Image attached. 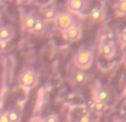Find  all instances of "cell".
<instances>
[{
  "instance_id": "13",
  "label": "cell",
  "mask_w": 126,
  "mask_h": 122,
  "mask_svg": "<svg viewBox=\"0 0 126 122\" xmlns=\"http://www.w3.org/2000/svg\"><path fill=\"white\" fill-rule=\"evenodd\" d=\"M46 31V21L43 20V19H38L36 24L33 26V28L30 30L31 33L33 35H41Z\"/></svg>"
},
{
  "instance_id": "18",
  "label": "cell",
  "mask_w": 126,
  "mask_h": 122,
  "mask_svg": "<svg viewBox=\"0 0 126 122\" xmlns=\"http://www.w3.org/2000/svg\"><path fill=\"white\" fill-rule=\"evenodd\" d=\"M118 38H119V41H121L123 45H126V28L123 29V30L119 32Z\"/></svg>"
},
{
  "instance_id": "25",
  "label": "cell",
  "mask_w": 126,
  "mask_h": 122,
  "mask_svg": "<svg viewBox=\"0 0 126 122\" xmlns=\"http://www.w3.org/2000/svg\"><path fill=\"white\" fill-rule=\"evenodd\" d=\"M124 93L126 94V87H125V89H124Z\"/></svg>"
},
{
  "instance_id": "29",
  "label": "cell",
  "mask_w": 126,
  "mask_h": 122,
  "mask_svg": "<svg viewBox=\"0 0 126 122\" xmlns=\"http://www.w3.org/2000/svg\"><path fill=\"white\" fill-rule=\"evenodd\" d=\"M125 67H126V61H125Z\"/></svg>"
},
{
  "instance_id": "28",
  "label": "cell",
  "mask_w": 126,
  "mask_h": 122,
  "mask_svg": "<svg viewBox=\"0 0 126 122\" xmlns=\"http://www.w3.org/2000/svg\"><path fill=\"white\" fill-rule=\"evenodd\" d=\"M1 52H2V51H1V49H0V53H1Z\"/></svg>"
},
{
  "instance_id": "26",
  "label": "cell",
  "mask_w": 126,
  "mask_h": 122,
  "mask_svg": "<svg viewBox=\"0 0 126 122\" xmlns=\"http://www.w3.org/2000/svg\"><path fill=\"white\" fill-rule=\"evenodd\" d=\"M116 122H125V121H116Z\"/></svg>"
},
{
  "instance_id": "15",
  "label": "cell",
  "mask_w": 126,
  "mask_h": 122,
  "mask_svg": "<svg viewBox=\"0 0 126 122\" xmlns=\"http://www.w3.org/2000/svg\"><path fill=\"white\" fill-rule=\"evenodd\" d=\"M8 118H9V122H20L21 121V112L16 109L8 110Z\"/></svg>"
},
{
  "instance_id": "20",
  "label": "cell",
  "mask_w": 126,
  "mask_h": 122,
  "mask_svg": "<svg viewBox=\"0 0 126 122\" xmlns=\"http://www.w3.org/2000/svg\"><path fill=\"white\" fill-rule=\"evenodd\" d=\"M8 46H9V41L0 39V49H1V51H6L8 49Z\"/></svg>"
},
{
  "instance_id": "17",
  "label": "cell",
  "mask_w": 126,
  "mask_h": 122,
  "mask_svg": "<svg viewBox=\"0 0 126 122\" xmlns=\"http://www.w3.org/2000/svg\"><path fill=\"white\" fill-rule=\"evenodd\" d=\"M44 121L45 122H59V117L57 114H55V113H50V114H48L44 119Z\"/></svg>"
},
{
  "instance_id": "3",
  "label": "cell",
  "mask_w": 126,
  "mask_h": 122,
  "mask_svg": "<svg viewBox=\"0 0 126 122\" xmlns=\"http://www.w3.org/2000/svg\"><path fill=\"white\" fill-rule=\"evenodd\" d=\"M36 82H37V78L35 72L31 70H25L19 77L20 87L24 89H31L35 87Z\"/></svg>"
},
{
  "instance_id": "11",
  "label": "cell",
  "mask_w": 126,
  "mask_h": 122,
  "mask_svg": "<svg viewBox=\"0 0 126 122\" xmlns=\"http://www.w3.org/2000/svg\"><path fill=\"white\" fill-rule=\"evenodd\" d=\"M58 13L57 12V9L55 7H50V8H47L45 11L43 12V20H45L46 22L47 21H55V19L57 18Z\"/></svg>"
},
{
  "instance_id": "1",
  "label": "cell",
  "mask_w": 126,
  "mask_h": 122,
  "mask_svg": "<svg viewBox=\"0 0 126 122\" xmlns=\"http://www.w3.org/2000/svg\"><path fill=\"white\" fill-rule=\"evenodd\" d=\"M74 64L79 69H88L94 61V51L91 49H81L74 56Z\"/></svg>"
},
{
  "instance_id": "22",
  "label": "cell",
  "mask_w": 126,
  "mask_h": 122,
  "mask_svg": "<svg viewBox=\"0 0 126 122\" xmlns=\"http://www.w3.org/2000/svg\"><path fill=\"white\" fill-rule=\"evenodd\" d=\"M29 122H45V121H44V119H41L40 117H38V115H35V117L31 118Z\"/></svg>"
},
{
  "instance_id": "16",
  "label": "cell",
  "mask_w": 126,
  "mask_h": 122,
  "mask_svg": "<svg viewBox=\"0 0 126 122\" xmlns=\"http://www.w3.org/2000/svg\"><path fill=\"white\" fill-rule=\"evenodd\" d=\"M117 16H126V0H118L116 3Z\"/></svg>"
},
{
  "instance_id": "14",
  "label": "cell",
  "mask_w": 126,
  "mask_h": 122,
  "mask_svg": "<svg viewBox=\"0 0 126 122\" xmlns=\"http://www.w3.org/2000/svg\"><path fill=\"white\" fill-rule=\"evenodd\" d=\"M106 102H103V101H99V100H95L93 102V104H92V108H93V110L95 111L96 113H103L105 110H106Z\"/></svg>"
},
{
  "instance_id": "7",
  "label": "cell",
  "mask_w": 126,
  "mask_h": 122,
  "mask_svg": "<svg viewBox=\"0 0 126 122\" xmlns=\"http://www.w3.org/2000/svg\"><path fill=\"white\" fill-rule=\"evenodd\" d=\"M71 80L76 85H85L88 80V74L84 70H75L73 71Z\"/></svg>"
},
{
  "instance_id": "10",
  "label": "cell",
  "mask_w": 126,
  "mask_h": 122,
  "mask_svg": "<svg viewBox=\"0 0 126 122\" xmlns=\"http://www.w3.org/2000/svg\"><path fill=\"white\" fill-rule=\"evenodd\" d=\"M94 98L95 100H99L103 101V102H107L110 98V91L105 88H97L94 92Z\"/></svg>"
},
{
  "instance_id": "30",
  "label": "cell",
  "mask_w": 126,
  "mask_h": 122,
  "mask_svg": "<svg viewBox=\"0 0 126 122\" xmlns=\"http://www.w3.org/2000/svg\"><path fill=\"white\" fill-rule=\"evenodd\" d=\"M33 1H35V0H33Z\"/></svg>"
},
{
  "instance_id": "2",
  "label": "cell",
  "mask_w": 126,
  "mask_h": 122,
  "mask_svg": "<svg viewBox=\"0 0 126 122\" xmlns=\"http://www.w3.org/2000/svg\"><path fill=\"white\" fill-rule=\"evenodd\" d=\"M56 27L59 29L60 31H65L69 29L70 27L75 26V18L74 16L69 12H59L57 18L55 19Z\"/></svg>"
},
{
  "instance_id": "9",
  "label": "cell",
  "mask_w": 126,
  "mask_h": 122,
  "mask_svg": "<svg viewBox=\"0 0 126 122\" xmlns=\"http://www.w3.org/2000/svg\"><path fill=\"white\" fill-rule=\"evenodd\" d=\"M37 20H38V18L36 16H33V14H31V13L26 14L25 18L22 19V28L30 32V30L33 28V26H35L36 22H37Z\"/></svg>"
},
{
  "instance_id": "5",
  "label": "cell",
  "mask_w": 126,
  "mask_h": 122,
  "mask_svg": "<svg viewBox=\"0 0 126 122\" xmlns=\"http://www.w3.org/2000/svg\"><path fill=\"white\" fill-rule=\"evenodd\" d=\"M81 36H83V30L77 24L63 31V38L65 40H67V41H77V40H79L81 38Z\"/></svg>"
},
{
  "instance_id": "6",
  "label": "cell",
  "mask_w": 126,
  "mask_h": 122,
  "mask_svg": "<svg viewBox=\"0 0 126 122\" xmlns=\"http://www.w3.org/2000/svg\"><path fill=\"white\" fill-rule=\"evenodd\" d=\"M85 7V0H68L67 8L73 13H79Z\"/></svg>"
},
{
  "instance_id": "27",
  "label": "cell",
  "mask_w": 126,
  "mask_h": 122,
  "mask_svg": "<svg viewBox=\"0 0 126 122\" xmlns=\"http://www.w3.org/2000/svg\"><path fill=\"white\" fill-rule=\"evenodd\" d=\"M0 107H1V100H0Z\"/></svg>"
},
{
  "instance_id": "4",
  "label": "cell",
  "mask_w": 126,
  "mask_h": 122,
  "mask_svg": "<svg viewBox=\"0 0 126 122\" xmlns=\"http://www.w3.org/2000/svg\"><path fill=\"white\" fill-rule=\"evenodd\" d=\"M99 52L103 57L107 59H110L115 56V52H116V48H115V45L113 41H110V40H105V37L102 39L99 45Z\"/></svg>"
},
{
  "instance_id": "8",
  "label": "cell",
  "mask_w": 126,
  "mask_h": 122,
  "mask_svg": "<svg viewBox=\"0 0 126 122\" xmlns=\"http://www.w3.org/2000/svg\"><path fill=\"white\" fill-rule=\"evenodd\" d=\"M89 19H91L92 21L94 22H99L102 21L103 19L105 17V12H104V9L102 7H94L93 9L91 10L89 14H88Z\"/></svg>"
},
{
  "instance_id": "19",
  "label": "cell",
  "mask_w": 126,
  "mask_h": 122,
  "mask_svg": "<svg viewBox=\"0 0 126 122\" xmlns=\"http://www.w3.org/2000/svg\"><path fill=\"white\" fill-rule=\"evenodd\" d=\"M77 122H93V120H92V118H91V115L89 114H83L80 118L78 119V121Z\"/></svg>"
},
{
  "instance_id": "12",
  "label": "cell",
  "mask_w": 126,
  "mask_h": 122,
  "mask_svg": "<svg viewBox=\"0 0 126 122\" xmlns=\"http://www.w3.org/2000/svg\"><path fill=\"white\" fill-rule=\"evenodd\" d=\"M14 36H15L14 30L9 26L0 27V39L6 40V41H10L14 38Z\"/></svg>"
},
{
  "instance_id": "21",
  "label": "cell",
  "mask_w": 126,
  "mask_h": 122,
  "mask_svg": "<svg viewBox=\"0 0 126 122\" xmlns=\"http://www.w3.org/2000/svg\"><path fill=\"white\" fill-rule=\"evenodd\" d=\"M0 122H9V118H8V111H5L0 114Z\"/></svg>"
},
{
  "instance_id": "23",
  "label": "cell",
  "mask_w": 126,
  "mask_h": 122,
  "mask_svg": "<svg viewBox=\"0 0 126 122\" xmlns=\"http://www.w3.org/2000/svg\"><path fill=\"white\" fill-rule=\"evenodd\" d=\"M105 39L110 40V41H113V39H114V33H113V32L106 33V36H105Z\"/></svg>"
},
{
  "instance_id": "24",
  "label": "cell",
  "mask_w": 126,
  "mask_h": 122,
  "mask_svg": "<svg viewBox=\"0 0 126 122\" xmlns=\"http://www.w3.org/2000/svg\"><path fill=\"white\" fill-rule=\"evenodd\" d=\"M33 0H18V2L21 3V5H29V3H31Z\"/></svg>"
}]
</instances>
